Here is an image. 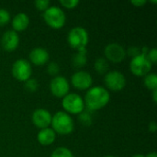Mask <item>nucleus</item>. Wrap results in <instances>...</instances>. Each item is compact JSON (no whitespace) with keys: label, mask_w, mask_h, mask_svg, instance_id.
<instances>
[{"label":"nucleus","mask_w":157,"mask_h":157,"mask_svg":"<svg viewBox=\"0 0 157 157\" xmlns=\"http://www.w3.org/2000/svg\"><path fill=\"white\" fill-rule=\"evenodd\" d=\"M110 100L109 90L100 86L90 87L86 93L84 102L88 110H98L105 108Z\"/></svg>","instance_id":"1"},{"label":"nucleus","mask_w":157,"mask_h":157,"mask_svg":"<svg viewBox=\"0 0 157 157\" xmlns=\"http://www.w3.org/2000/svg\"><path fill=\"white\" fill-rule=\"evenodd\" d=\"M52 129L60 135H69L75 130V122L71 115L65 111H57L52 118Z\"/></svg>","instance_id":"2"},{"label":"nucleus","mask_w":157,"mask_h":157,"mask_svg":"<svg viewBox=\"0 0 157 157\" xmlns=\"http://www.w3.org/2000/svg\"><path fill=\"white\" fill-rule=\"evenodd\" d=\"M89 41L87 30L80 26L72 28L67 35L68 44L76 52H86V46Z\"/></svg>","instance_id":"3"},{"label":"nucleus","mask_w":157,"mask_h":157,"mask_svg":"<svg viewBox=\"0 0 157 157\" xmlns=\"http://www.w3.org/2000/svg\"><path fill=\"white\" fill-rule=\"evenodd\" d=\"M45 23L52 29H62L66 22L64 11L57 6H50L42 14Z\"/></svg>","instance_id":"4"},{"label":"nucleus","mask_w":157,"mask_h":157,"mask_svg":"<svg viewBox=\"0 0 157 157\" xmlns=\"http://www.w3.org/2000/svg\"><path fill=\"white\" fill-rule=\"evenodd\" d=\"M62 99V106L69 115H79L85 110L84 98L76 93H69Z\"/></svg>","instance_id":"5"},{"label":"nucleus","mask_w":157,"mask_h":157,"mask_svg":"<svg viewBox=\"0 0 157 157\" xmlns=\"http://www.w3.org/2000/svg\"><path fill=\"white\" fill-rule=\"evenodd\" d=\"M153 67V63L148 59L147 55L140 54L132 58L130 63V70L131 72L139 77L145 76L148 75Z\"/></svg>","instance_id":"6"},{"label":"nucleus","mask_w":157,"mask_h":157,"mask_svg":"<svg viewBox=\"0 0 157 157\" xmlns=\"http://www.w3.org/2000/svg\"><path fill=\"white\" fill-rule=\"evenodd\" d=\"M11 73L15 79L19 82H25L31 77L32 66L31 63L25 59H17L14 62L11 67Z\"/></svg>","instance_id":"7"},{"label":"nucleus","mask_w":157,"mask_h":157,"mask_svg":"<svg viewBox=\"0 0 157 157\" xmlns=\"http://www.w3.org/2000/svg\"><path fill=\"white\" fill-rule=\"evenodd\" d=\"M104 83L108 89L114 92H118L121 91L126 86L127 80L125 75L121 72L114 70L109 71L105 75Z\"/></svg>","instance_id":"8"},{"label":"nucleus","mask_w":157,"mask_h":157,"mask_svg":"<svg viewBox=\"0 0 157 157\" xmlns=\"http://www.w3.org/2000/svg\"><path fill=\"white\" fill-rule=\"evenodd\" d=\"M104 54L108 62L109 61L115 63L123 62L127 55L124 47L117 42L109 43L104 49Z\"/></svg>","instance_id":"9"},{"label":"nucleus","mask_w":157,"mask_h":157,"mask_svg":"<svg viewBox=\"0 0 157 157\" xmlns=\"http://www.w3.org/2000/svg\"><path fill=\"white\" fill-rule=\"evenodd\" d=\"M50 90L54 97L58 98H63L67 94H69L70 91L69 81L67 80L66 77L63 75L54 76L50 82Z\"/></svg>","instance_id":"10"},{"label":"nucleus","mask_w":157,"mask_h":157,"mask_svg":"<svg viewBox=\"0 0 157 157\" xmlns=\"http://www.w3.org/2000/svg\"><path fill=\"white\" fill-rule=\"evenodd\" d=\"M71 83L78 90H88L93 84L92 75L86 71L75 72L71 77Z\"/></svg>","instance_id":"11"},{"label":"nucleus","mask_w":157,"mask_h":157,"mask_svg":"<svg viewBox=\"0 0 157 157\" xmlns=\"http://www.w3.org/2000/svg\"><path fill=\"white\" fill-rule=\"evenodd\" d=\"M52 115L51 112L45 109H36L31 115L32 123L39 129L42 130L45 128H49L52 123Z\"/></svg>","instance_id":"12"},{"label":"nucleus","mask_w":157,"mask_h":157,"mask_svg":"<svg viewBox=\"0 0 157 157\" xmlns=\"http://www.w3.org/2000/svg\"><path fill=\"white\" fill-rule=\"evenodd\" d=\"M1 46L2 48L8 52H14L17 49L19 45V36L18 33L14 31L13 29L6 30L1 38Z\"/></svg>","instance_id":"13"},{"label":"nucleus","mask_w":157,"mask_h":157,"mask_svg":"<svg viewBox=\"0 0 157 157\" xmlns=\"http://www.w3.org/2000/svg\"><path fill=\"white\" fill-rule=\"evenodd\" d=\"M29 63L37 65V66H42L46 64L50 59L49 52L42 47H36L32 49L29 54Z\"/></svg>","instance_id":"14"},{"label":"nucleus","mask_w":157,"mask_h":157,"mask_svg":"<svg viewBox=\"0 0 157 157\" xmlns=\"http://www.w3.org/2000/svg\"><path fill=\"white\" fill-rule=\"evenodd\" d=\"M11 25L14 31L16 32L24 31L25 29H27V28L29 25V17L26 13L19 12L12 18Z\"/></svg>","instance_id":"15"},{"label":"nucleus","mask_w":157,"mask_h":157,"mask_svg":"<svg viewBox=\"0 0 157 157\" xmlns=\"http://www.w3.org/2000/svg\"><path fill=\"white\" fill-rule=\"evenodd\" d=\"M56 139V133L52 128H45L40 130L37 134V140L40 144L43 146L52 145Z\"/></svg>","instance_id":"16"},{"label":"nucleus","mask_w":157,"mask_h":157,"mask_svg":"<svg viewBox=\"0 0 157 157\" xmlns=\"http://www.w3.org/2000/svg\"><path fill=\"white\" fill-rule=\"evenodd\" d=\"M87 63L86 52H76L72 58V64L75 68H82Z\"/></svg>","instance_id":"17"},{"label":"nucleus","mask_w":157,"mask_h":157,"mask_svg":"<svg viewBox=\"0 0 157 157\" xmlns=\"http://www.w3.org/2000/svg\"><path fill=\"white\" fill-rule=\"evenodd\" d=\"M109 64L108 60L105 57H99L96 60L95 63H94V68L96 70L97 73L100 74V75H104L108 73Z\"/></svg>","instance_id":"18"},{"label":"nucleus","mask_w":157,"mask_h":157,"mask_svg":"<svg viewBox=\"0 0 157 157\" xmlns=\"http://www.w3.org/2000/svg\"><path fill=\"white\" fill-rule=\"evenodd\" d=\"M144 84L149 90L157 89V75L155 73H149L145 76H144Z\"/></svg>","instance_id":"19"},{"label":"nucleus","mask_w":157,"mask_h":157,"mask_svg":"<svg viewBox=\"0 0 157 157\" xmlns=\"http://www.w3.org/2000/svg\"><path fill=\"white\" fill-rule=\"evenodd\" d=\"M51 157H75L74 154L68 148L62 146L56 148L51 155Z\"/></svg>","instance_id":"20"},{"label":"nucleus","mask_w":157,"mask_h":157,"mask_svg":"<svg viewBox=\"0 0 157 157\" xmlns=\"http://www.w3.org/2000/svg\"><path fill=\"white\" fill-rule=\"evenodd\" d=\"M38 87H39V82L36 78L30 77L29 79L24 82V88L29 92L31 93L36 92L38 90Z\"/></svg>","instance_id":"21"},{"label":"nucleus","mask_w":157,"mask_h":157,"mask_svg":"<svg viewBox=\"0 0 157 157\" xmlns=\"http://www.w3.org/2000/svg\"><path fill=\"white\" fill-rule=\"evenodd\" d=\"M47 73L50 75L53 76V77L59 75L58 74L60 73V65L55 62H52V63H48V65H47Z\"/></svg>","instance_id":"22"},{"label":"nucleus","mask_w":157,"mask_h":157,"mask_svg":"<svg viewBox=\"0 0 157 157\" xmlns=\"http://www.w3.org/2000/svg\"><path fill=\"white\" fill-rule=\"evenodd\" d=\"M79 121L83 125L90 126L92 124V116L88 112L84 110L81 114H79Z\"/></svg>","instance_id":"23"},{"label":"nucleus","mask_w":157,"mask_h":157,"mask_svg":"<svg viewBox=\"0 0 157 157\" xmlns=\"http://www.w3.org/2000/svg\"><path fill=\"white\" fill-rule=\"evenodd\" d=\"M10 21V13L4 8H0V26H5Z\"/></svg>","instance_id":"24"},{"label":"nucleus","mask_w":157,"mask_h":157,"mask_svg":"<svg viewBox=\"0 0 157 157\" xmlns=\"http://www.w3.org/2000/svg\"><path fill=\"white\" fill-rule=\"evenodd\" d=\"M34 5L37 10L44 12L51 6V2L49 0H36L34 2Z\"/></svg>","instance_id":"25"},{"label":"nucleus","mask_w":157,"mask_h":157,"mask_svg":"<svg viewBox=\"0 0 157 157\" xmlns=\"http://www.w3.org/2000/svg\"><path fill=\"white\" fill-rule=\"evenodd\" d=\"M59 3L62 5V6H63L65 8L74 9L79 5L80 1L79 0H60Z\"/></svg>","instance_id":"26"},{"label":"nucleus","mask_w":157,"mask_h":157,"mask_svg":"<svg viewBox=\"0 0 157 157\" xmlns=\"http://www.w3.org/2000/svg\"><path fill=\"white\" fill-rule=\"evenodd\" d=\"M147 57L150 60V62L154 64L157 63V49L156 48H153L150 49L148 53H147Z\"/></svg>","instance_id":"27"},{"label":"nucleus","mask_w":157,"mask_h":157,"mask_svg":"<svg viewBox=\"0 0 157 157\" xmlns=\"http://www.w3.org/2000/svg\"><path fill=\"white\" fill-rule=\"evenodd\" d=\"M126 53H128L129 55H131L133 58L135 56H138V55L142 54V52H141V49L139 47L132 46V47H130L128 49V51H126Z\"/></svg>","instance_id":"28"},{"label":"nucleus","mask_w":157,"mask_h":157,"mask_svg":"<svg viewBox=\"0 0 157 157\" xmlns=\"http://www.w3.org/2000/svg\"><path fill=\"white\" fill-rule=\"evenodd\" d=\"M131 3L136 7H143L144 6L147 4V1L146 0H132Z\"/></svg>","instance_id":"29"},{"label":"nucleus","mask_w":157,"mask_h":157,"mask_svg":"<svg viewBox=\"0 0 157 157\" xmlns=\"http://www.w3.org/2000/svg\"><path fill=\"white\" fill-rule=\"evenodd\" d=\"M148 130H149L150 132L155 133L157 130L156 122H155V121H151V122L149 123V125H148Z\"/></svg>","instance_id":"30"},{"label":"nucleus","mask_w":157,"mask_h":157,"mask_svg":"<svg viewBox=\"0 0 157 157\" xmlns=\"http://www.w3.org/2000/svg\"><path fill=\"white\" fill-rule=\"evenodd\" d=\"M153 100H154L155 103L157 102V89L153 90Z\"/></svg>","instance_id":"31"},{"label":"nucleus","mask_w":157,"mask_h":157,"mask_svg":"<svg viewBox=\"0 0 157 157\" xmlns=\"http://www.w3.org/2000/svg\"><path fill=\"white\" fill-rule=\"evenodd\" d=\"M145 157H157L156 152H151V153L147 154V155H145Z\"/></svg>","instance_id":"32"},{"label":"nucleus","mask_w":157,"mask_h":157,"mask_svg":"<svg viewBox=\"0 0 157 157\" xmlns=\"http://www.w3.org/2000/svg\"><path fill=\"white\" fill-rule=\"evenodd\" d=\"M132 157H145V155H141V154H137V155H134L133 156H132Z\"/></svg>","instance_id":"33"},{"label":"nucleus","mask_w":157,"mask_h":157,"mask_svg":"<svg viewBox=\"0 0 157 157\" xmlns=\"http://www.w3.org/2000/svg\"><path fill=\"white\" fill-rule=\"evenodd\" d=\"M104 157H116V156H113V155H106V156Z\"/></svg>","instance_id":"34"}]
</instances>
